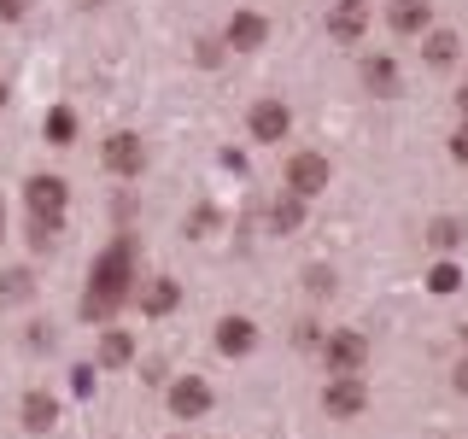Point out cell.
I'll use <instances>...</instances> for the list:
<instances>
[{
    "label": "cell",
    "mask_w": 468,
    "mask_h": 439,
    "mask_svg": "<svg viewBox=\"0 0 468 439\" xmlns=\"http://www.w3.org/2000/svg\"><path fill=\"white\" fill-rule=\"evenodd\" d=\"M29 12V0H0V18H24Z\"/></svg>",
    "instance_id": "cell-24"
},
{
    "label": "cell",
    "mask_w": 468,
    "mask_h": 439,
    "mask_svg": "<svg viewBox=\"0 0 468 439\" xmlns=\"http://www.w3.org/2000/svg\"><path fill=\"white\" fill-rule=\"evenodd\" d=\"M170 410H176V416H187V422L205 416V410H211V387H205V380H194V375L176 380V387H170Z\"/></svg>",
    "instance_id": "cell-8"
},
{
    "label": "cell",
    "mask_w": 468,
    "mask_h": 439,
    "mask_svg": "<svg viewBox=\"0 0 468 439\" xmlns=\"http://www.w3.org/2000/svg\"><path fill=\"white\" fill-rule=\"evenodd\" d=\"M428 241L439 246V252H451V246H457V241H463V229H457V223H451V217H439V223L428 229Z\"/></svg>",
    "instance_id": "cell-20"
},
{
    "label": "cell",
    "mask_w": 468,
    "mask_h": 439,
    "mask_svg": "<svg viewBox=\"0 0 468 439\" xmlns=\"http://www.w3.org/2000/svg\"><path fill=\"white\" fill-rule=\"evenodd\" d=\"M457 106H463V117H468V88H463V94H457Z\"/></svg>",
    "instance_id": "cell-27"
},
{
    "label": "cell",
    "mask_w": 468,
    "mask_h": 439,
    "mask_svg": "<svg viewBox=\"0 0 468 439\" xmlns=\"http://www.w3.org/2000/svg\"><path fill=\"white\" fill-rule=\"evenodd\" d=\"M451 158H457V165H468V123L451 135Z\"/></svg>",
    "instance_id": "cell-22"
},
{
    "label": "cell",
    "mask_w": 468,
    "mask_h": 439,
    "mask_svg": "<svg viewBox=\"0 0 468 439\" xmlns=\"http://www.w3.org/2000/svg\"><path fill=\"white\" fill-rule=\"evenodd\" d=\"M252 340H258V328L246 316H223V322H217V351H229V358H246Z\"/></svg>",
    "instance_id": "cell-9"
},
{
    "label": "cell",
    "mask_w": 468,
    "mask_h": 439,
    "mask_svg": "<svg viewBox=\"0 0 468 439\" xmlns=\"http://www.w3.org/2000/svg\"><path fill=\"white\" fill-rule=\"evenodd\" d=\"M77 6H100V0H77Z\"/></svg>",
    "instance_id": "cell-30"
},
{
    "label": "cell",
    "mask_w": 468,
    "mask_h": 439,
    "mask_svg": "<svg viewBox=\"0 0 468 439\" xmlns=\"http://www.w3.org/2000/svg\"><path fill=\"white\" fill-rule=\"evenodd\" d=\"M457 392H468V363H457Z\"/></svg>",
    "instance_id": "cell-25"
},
{
    "label": "cell",
    "mask_w": 468,
    "mask_h": 439,
    "mask_svg": "<svg viewBox=\"0 0 468 439\" xmlns=\"http://www.w3.org/2000/svg\"><path fill=\"white\" fill-rule=\"evenodd\" d=\"M428 18H433L428 0H392V6H387V24L399 29V36H421V29H428Z\"/></svg>",
    "instance_id": "cell-10"
},
{
    "label": "cell",
    "mask_w": 468,
    "mask_h": 439,
    "mask_svg": "<svg viewBox=\"0 0 468 439\" xmlns=\"http://www.w3.org/2000/svg\"><path fill=\"white\" fill-rule=\"evenodd\" d=\"M287 129H292V112L282 106V100H258L252 106V141H287Z\"/></svg>",
    "instance_id": "cell-5"
},
{
    "label": "cell",
    "mask_w": 468,
    "mask_h": 439,
    "mask_svg": "<svg viewBox=\"0 0 468 439\" xmlns=\"http://www.w3.org/2000/svg\"><path fill=\"white\" fill-rule=\"evenodd\" d=\"M334 6H351V12H363V0H334Z\"/></svg>",
    "instance_id": "cell-26"
},
{
    "label": "cell",
    "mask_w": 468,
    "mask_h": 439,
    "mask_svg": "<svg viewBox=\"0 0 468 439\" xmlns=\"http://www.w3.org/2000/svg\"><path fill=\"white\" fill-rule=\"evenodd\" d=\"M176 299H182V287H176L170 275H158V282H146V287H141V311H146V316L176 311Z\"/></svg>",
    "instance_id": "cell-12"
},
{
    "label": "cell",
    "mask_w": 468,
    "mask_h": 439,
    "mask_svg": "<svg viewBox=\"0 0 468 439\" xmlns=\"http://www.w3.org/2000/svg\"><path fill=\"white\" fill-rule=\"evenodd\" d=\"M70 135H77V117H70L65 106L48 112V141H53V146H70Z\"/></svg>",
    "instance_id": "cell-18"
},
{
    "label": "cell",
    "mask_w": 468,
    "mask_h": 439,
    "mask_svg": "<svg viewBox=\"0 0 468 439\" xmlns=\"http://www.w3.org/2000/svg\"><path fill=\"white\" fill-rule=\"evenodd\" d=\"M287 187L304 194V199L322 194V187H328V158H322V153H292L287 158Z\"/></svg>",
    "instance_id": "cell-4"
},
{
    "label": "cell",
    "mask_w": 468,
    "mask_h": 439,
    "mask_svg": "<svg viewBox=\"0 0 468 439\" xmlns=\"http://www.w3.org/2000/svg\"><path fill=\"white\" fill-rule=\"evenodd\" d=\"M363 404H369V387H363V375H328V387H322V410L328 416H363Z\"/></svg>",
    "instance_id": "cell-3"
},
{
    "label": "cell",
    "mask_w": 468,
    "mask_h": 439,
    "mask_svg": "<svg viewBox=\"0 0 468 439\" xmlns=\"http://www.w3.org/2000/svg\"><path fill=\"white\" fill-rule=\"evenodd\" d=\"M129 351H135V340H129V334H106V340H100V363H106V369H112V363H129Z\"/></svg>",
    "instance_id": "cell-17"
},
{
    "label": "cell",
    "mask_w": 468,
    "mask_h": 439,
    "mask_svg": "<svg viewBox=\"0 0 468 439\" xmlns=\"http://www.w3.org/2000/svg\"><path fill=\"white\" fill-rule=\"evenodd\" d=\"M270 223L282 229V234H287V229H299V223H304V194H292V187H287V199H275V205H270Z\"/></svg>",
    "instance_id": "cell-15"
},
{
    "label": "cell",
    "mask_w": 468,
    "mask_h": 439,
    "mask_svg": "<svg viewBox=\"0 0 468 439\" xmlns=\"http://www.w3.org/2000/svg\"><path fill=\"white\" fill-rule=\"evenodd\" d=\"M363 363H369V340L357 328H340L322 340V369L328 375H363Z\"/></svg>",
    "instance_id": "cell-2"
},
{
    "label": "cell",
    "mask_w": 468,
    "mask_h": 439,
    "mask_svg": "<svg viewBox=\"0 0 468 439\" xmlns=\"http://www.w3.org/2000/svg\"><path fill=\"white\" fill-rule=\"evenodd\" d=\"M363 82H369V94H399V65L387 53L363 59Z\"/></svg>",
    "instance_id": "cell-13"
},
{
    "label": "cell",
    "mask_w": 468,
    "mask_h": 439,
    "mask_svg": "<svg viewBox=\"0 0 468 439\" xmlns=\"http://www.w3.org/2000/svg\"><path fill=\"white\" fill-rule=\"evenodd\" d=\"M263 36H270V24H263L258 12H234L229 29H223V41H229L234 53H252V48H263Z\"/></svg>",
    "instance_id": "cell-7"
},
{
    "label": "cell",
    "mask_w": 468,
    "mask_h": 439,
    "mask_svg": "<svg viewBox=\"0 0 468 439\" xmlns=\"http://www.w3.org/2000/svg\"><path fill=\"white\" fill-rule=\"evenodd\" d=\"M428 59H433V65H451V59H457V36H451V29H433V36H428Z\"/></svg>",
    "instance_id": "cell-19"
},
{
    "label": "cell",
    "mask_w": 468,
    "mask_h": 439,
    "mask_svg": "<svg viewBox=\"0 0 468 439\" xmlns=\"http://www.w3.org/2000/svg\"><path fill=\"white\" fill-rule=\"evenodd\" d=\"M457 282H463L457 263H433V275H428V287H433V293H457Z\"/></svg>",
    "instance_id": "cell-21"
},
{
    "label": "cell",
    "mask_w": 468,
    "mask_h": 439,
    "mask_svg": "<svg viewBox=\"0 0 468 439\" xmlns=\"http://www.w3.org/2000/svg\"><path fill=\"white\" fill-rule=\"evenodd\" d=\"M0 229H6V205H0Z\"/></svg>",
    "instance_id": "cell-28"
},
{
    "label": "cell",
    "mask_w": 468,
    "mask_h": 439,
    "mask_svg": "<svg viewBox=\"0 0 468 439\" xmlns=\"http://www.w3.org/2000/svg\"><path fill=\"white\" fill-rule=\"evenodd\" d=\"M328 36H340V41H357V36H363V12H351V6H334V12H328Z\"/></svg>",
    "instance_id": "cell-16"
},
{
    "label": "cell",
    "mask_w": 468,
    "mask_h": 439,
    "mask_svg": "<svg viewBox=\"0 0 468 439\" xmlns=\"http://www.w3.org/2000/svg\"><path fill=\"white\" fill-rule=\"evenodd\" d=\"M0 106H6V82H0Z\"/></svg>",
    "instance_id": "cell-29"
},
{
    "label": "cell",
    "mask_w": 468,
    "mask_h": 439,
    "mask_svg": "<svg viewBox=\"0 0 468 439\" xmlns=\"http://www.w3.org/2000/svg\"><path fill=\"white\" fill-rule=\"evenodd\" d=\"M53 422H58V404L48 399V392H29V399H24V428L29 434H48Z\"/></svg>",
    "instance_id": "cell-14"
},
{
    "label": "cell",
    "mask_w": 468,
    "mask_h": 439,
    "mask_svg": "<svg viewBox=\"0 0 468 439\" xmlns=\"http://www.w3.org/2000/svg\"><path fill=\"white\" fill-rule=\"evenodd\" d=\"M141 165H146V153H141V135L117 129V135L106 141V170H117V176H141Z\"/></svg>",
    "instance_id": "cell-6"
},
{
    "label": "cell",
    "mask_w": 468,
    "mask_h": 439,
    "mask_svg": "<svg viewBox=\"0 0 468 439\" xmlns=\"http://www.w3.org/2000/svg\"><path fill=\"white\" fill-rule=\"evenodd\" d=\"M29 211H36V217H58V211H65V182H58V176H36V182H29Z\"/></svg>",
    "instance_id": "cell-11"
},
{
    "label": "cell",
    "mask_w": 468,
    "mask_h": 439,
    "mask_svg": "<svg viewBox=\"0 0 468 439\" xmlns=\"http://www.w3.org/2000/svg\"><path fill=\"white\" fill-rule=\"evenodd\" d=\"M129 282H135V252H129V241H117L100 252L94 275H88V299H82V316H112L117 305L129 299Z\"/></svg>",
    "instance_id": "cell-1"
},
{
    "label": "cell",
    "mask_w": 468,
    "mask_h": 439,
    "mask_svg": "<svg viewBox=\"0 0 468 439\" xmlns=\"http://www.w3.org/2000/svg\"><path fill=\"white\" fill-rule=\"evenodd\" d=\"M304 282H311V293H328V287H334V275H328V270H311Z\"/></svg>",
    "instance_id": "cell-23"
}]
</instances>
